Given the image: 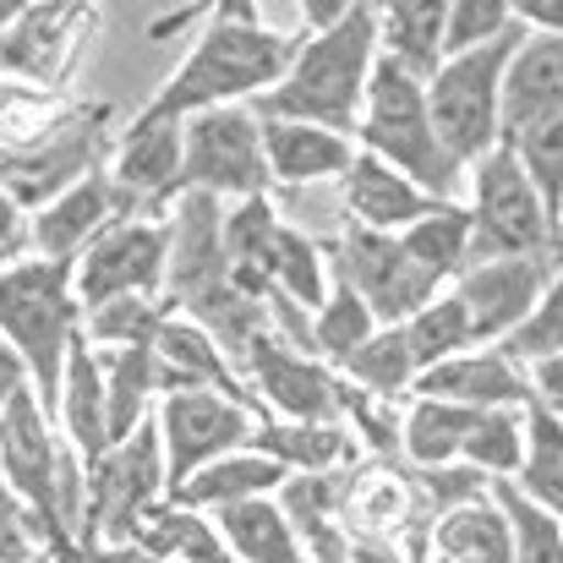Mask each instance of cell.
<instances>
[{"instance_id": "6", "label": "cell", "mask_w": 563, "mask_h": 563, "mask_svg": "<svg viewBox=\"0 0 563 563\" xmlns=\"http://www.w3.org/2000/svg\"><path fill=\"white\" fill-rule=\"evenodd\" d=\"M526 33L531 27L509 22L498 38L460 49V55H443L421 82L432 137L460 170L471 159H482L487 148H498V82H504V66H509V55Z\"/></svg>"}, {"instance_id": "10", "label": "cell", "mask_w": 563, "mask_h": 563, "mask_svg": "<svg viewBox=\"0 0 563 563\" xmlns=\"http://www.w3.org/2000/svg\"><path fill=\"white\" fill-rule=\"evenodd\" d=\"M252 405L213 394V388H170L154 399V432H159V454H165V498L187 482L197 465L246 449L252 443Z\"/></svg>"}, {"instance_id": "8", "label": "cell", "mask_w": 563, "mask_h": 563, "mask_svg": "<svg viewBox=\"0 0 563 563\" xmlns=\"http://www.w3.org/2000/svg\"><path fill=\"white\" fill-rule=\"evenodd\" d=\"M471 252L465 263L487 257H559V219L542 208L520 159L498 143L471 159Z\"/></svg>"}, {"instance_id": "30", "label": "cell", "mask_w": 563, "mask_h": 563, "mask_svg": "<svg viewBox=\"0 0 563 563\" xmlns=\"http://www.w3.org/2000/svg\"><path fill=\"white\" fill-rule=\"evenodd\" d=\"M71 11H77V5H66V0H38L27 16H16V22L0 33V66L16 71V77L49 82V77L66 66V55H71V44H66Z\"/></svg>"}, {"instance_id": "40", "label": "cell", "mask_w": 563, "mask_h": 563, "mask_svg": "<svg viewBox=\"0 0 563 563\" xmlns=\"http://www.w3.org/2000/svg\"><path fill=\"white\" fill-rule=\"evenodd\" d=\"M373 312L356 301V290L351 285H329V296H323V307L307 318V351L323 362V367H340L367 334H373Z\"/></svg>"}, {"instance_id": "36", "label": "cell", "mask_w": 563, "mask_h": 563, "mask_svg": "<svg viewBox=\"0 0 563 563\" xmlns=\"http://www.w3.org/2000/svg\"><path fill=\"white\" fill-rule=\"evenodd\" d=\"M268 296H279L290 307H307V312H318L323 296H329V257H323V246L307 241L301 230H290L285 219H279L274 257H268Z\"/></svg>"}, {"instance_id": "24", "label": "cell", "mask_w": 563, "mask_h": 563, "mask_svg": "<svg viewBox=\"0 0 563 563\" xmlns=\"http://www.w3.org/2000/svg\"><path fill=\"white\" fill-rule=\"evenodd\" d=\"M285 476H290V471H285L279 460H268L263 449H252V443H246V449H230V454H219V460L197 465L187 482L170 493V504L197 509V515H213V509L241 504V498H268Z\"/></svg>"}, {"instance_id": "20", "label": "cell", "mask_w": 563, "mask_h": 563, "mask_svg": "<svg viewBox=\"0 0 563 563\" xmlns=\"http://www.w3.org/2000/svg\"><path fill=\"white\" fill-rule=\"evenodd\" d=\"M148 345H154V362H159V394H170V388H213V394H230V399L252 405L246 388H241V377H235V367L213 345V334L202 323H191L187 312L170 307L159 318V329H154Z\"/></svg>"}, {"instance_id": "46", "label": "cell", "mask_w": 563, "mask_h": 563, "mask_svg": "<svg viewBox=\"0 0 563 563\" xmlns=\"http://www.w3.org/2000/svg\"><path fill=\"white\" fill-rule=\"evenodd\" d=\"M44 553H49V548H44L33 515H27L22 498L0 482V563H33V559H44Z\"/></svg>"}, {"instance_id": "22", "label": "cell", "mask_w": 563, "mask_h": 563, "mask_svg": "<svg viewBox=\"0 0 563 563\" xmlns=\"http://www.w3.org/2000/svg\"><path fill=\"white\" fill-rule=\"evenodd\" d=\"M340 191H345V213H351V224L377 230V235H399L405 224H416V219L438 202V197H427L421 187H410L399 170H388L383 159L362 154V148H356V159L345 165Z\"/></svg>"}, {"instance_id": "50", "label": "cell", "mask_w": 563, "mask_h": 563, "mask_svg": "<svg viewBox=\"0 0 563 563\" xmlns=\"http://www.w3.org/2000/svg\"><path fill=\"white\" fill-rule=\"evenodd\" d=\"M296 5H301V16H307V27L318 33V27H329V22H340V16H345V11H351L356 0H296Z\"/></svg>"}, {"instance_id": "37", "label": "cell", "mask_w": 563, "mask_h": 563, "mask_svg": "<svg viewBox=\"0 0 563 563\" xmlns=\"http://www.w3.org/2000/svg\"><path fill=\"white\" fill-rule=\"evenodd\" d=\"M487 498L504 515V537H509V563H563V526L553 509L531 504L526 493H515L504 476L487 482Z\"/></svg>"}, {"instance_id": "52", "label": "cell", "mask_w": 563, "mask_h": 563, "mask_svg": "<svg viewBox=\"0 0 563 563\" xmlns=\"http://www.w3.org/2000/svg\"><path fill=\"white\" fill-rule=\"evenodd\" d=\"M22 383H27V377H22V362H16V356L0 345V405H5V399H11Z\"/></svg>"}, {"instance_id": "41", "label": "cell", "mask_w": 563, "mask_h": 563, "mask_svg": "<svg viewBox=\"0 0 563 563\" xmlns=\"http://www.w3.org/2000/svg\"><path fill=\"white\" fill-rule=\"evenodd\" d=\"M526 405H493L476 410L465 438H460V465L482 471V476H515L520 465V432H526Z\"/></svg>"}, {"instance_id": "48", "label": "cell", "mask_w": 563, "mask_h": 563, "mask_svg": "<svg viewBox=\"0 0 563 563\" xmlns=\"http://www.w3.org/2000/svg\"><path fill=\"white\" fill-rule=\"evenodd\" d=\"M509 22L531 27V33H559L563 27V0H504Z\"/></svg>"}, {"instance_id": "51", "label": "cell", "mask_w": 563, "mask_h": 563, "mask_svg": "<svg viewBox=\"0 0 563 563\" xmlns=\"http://www.w3.org/2000/svg\"><path fill=\"white\" fill-rule=\"evenodd\" d=\"M82 563H165V559L143 553L137 542H115V548H93V553H82Z\"/></svg>"}, {"instance_id": "34", "label": "cell", "mask_w": 563, "mask_h": 563, "mask_svg": "<svg viewBox=\"0 0 563 563\" xmlns=\"http://www.w3.org/2000/svg\"><path fill=\"white\" fill-rule=\"evenodd\" d=\"M399 246H405V257H416L438 285L454 279V274L465 268V252H471V213H465V202H432L416 224L399 230Z\"/></svg>"}, {"instance_id": "11", "label": "cell", "mask_w": 563, "mask_h": 563, "mask_svg": "<svg viewBox=\"0 0 563 563\" xmlns=\"http://www.w3.org/2000/svg\"><path fill=\"white\" fill-rule=\"evenodd\" d=\"M165 252H170V230L159 219L126 213L115 219L104 235H93L77 257H71V296L77 307H99L115 296H159L165 290Z\"/></svg>"}, {"instance_id": "7", "label": "cell", "mask_w": 563, "mask_h": 563, "mask_svg": "<svg viewBox=\"0 0 563 563\" xmlns=\"http://www.w3.org/2000/svg\"><path fill=\"white\" fill-rule=\"evenodd\" d=\"M165 504V454L154 416L132 427L121 443H110L88 471H82V520H77V553L132 542L137 520Z\"/></svg>"}, {"instance_id": "15", "label": "cell", "mask_w": 563, "mask_h": 563, "mask_svg": "<svg viewBox=\"0 0 563 563\" xmlns=\"http://www.w3.org/2000/svg\"><path fill=\"white\" fill-rule=\"evenodd\" d=\"M126 213H143L126 191L104 176V165H93L88 176H77L66 191H55L49 202H38L33 224H27V241L38 257H55V263H71L93 235H104L115 219Z\"/></svg>"}, {"instance_id": "1", "label": "cell", "mask_w": 563, "mask_h": 563, "mask_svg": "<svg viewBox=\"0 0 563 563\" xmlns=\"http://www.w3.org/2000/svg\"><path fill=\"white\" fill-rule=\"evenodd\" d=\"M377 60V5L373 0H356L340 22L318 27L312 38L296 44L285 77L252 99L246 110L252 115H274V121H312V126H329V132H356V115H362V93H367V77H373Z\"/></svg>"}, {"instance_id": "23", "label": "cell", "mask_w": 563, "mask_h": 563, "mask_svg": "<svg viewBox=\"0 0 563 563\" xmlns=\"http://www.w3.org/2000/svg\"><path fill=\"white\" fill-rule=\"evenodd\" d=\"M274 504L285 509V526L301 548V563H345V526H340V493L334 476H301L290 471L274 487Z\"/></svg>"}, {"instance_id": "26", "label": "cell", "mask_w": 563, "mask_h": 563, "mask_svg": "<svg viewBox=\"0 0 563 563\" xmlns=\"http://www.w3.org/2000/svg\"><path fill=\"white\" fill-rule=\"evenodd\" d=\"M493 482V476H487ZM432 559L438 563H509V537H504V515L498 504L482 493L449 504L432 515Z\"/></svg>"}, {"instance_id": "4", "label": "cell", "mask_w": 563, "mask_h": 563, "mask_svg": "<svg viewBox=\"0 0 563 563\" xmlns=\"http://www.w3.org/2000/svg\"><path fill=\"white\" fill-rule=\"evenodd\" d=\"M82 334V307L71 296V263L16 252L0 268V345L22 362L27 394L55 421V394L71 340Z\"/></svg>"}, {"instance_id": "2", "label": "cell", "mask_w": 563, "mask_h": 563, "mask_svg": "<svg viewBox=\"0 0 563 563\" xmlns=\"http://www.w3.org/2000/svg\"><path fill=\"white\" fill-rule=\"evenodd\" d=\"M0 482L33 515L55 563H82L77 520H82V460L66 449L55 421L38 410L27 383L0 405Z\"/></svg>"}, {"instance_id": "54", "label": "cell", "mask_w": 563, "mask_h": 563, "mask_svg": "<svg viewBox=\"0 0 563 563\" xmlns=\"http://www.w3.org/2000/svg\"><path fill=\"white\" fill-rule=\"evenodd\" d=\"M33 5H38V0H0V33H5V27H11L16 16H27Z\"/></svg>"}, {"instance_id": "17", "label": "cell", "mask_w": 563, "mask_h": 563, "mask_svg": "<svg viewBox=\"0 0 563 563\" xmlns=\"http://www.w3.org/2000/svg\"><path fill=\"white\" fill-rule=\"evenodd\" d=\"M257 137H263L268 181H279V187L340 181L345 165L356 159V137L329 132V126H312V121H274V115H257Z\"/></svg>"}, {"instance_id": "19", "label": "cell", "mask_w": 563, "mask_h": 563, "mask_svg": "<svg viewBox=\"0 0 563 563\" xmlns=\"http://www.w3.org/2000/svg\"><path fill=\"white\" fill-rule=\"evenodd\" d=\"M410 388L421 399H449V405H465V410H493V405H526L531 399L526 367H515L493 345H471V351H460V356L416 373Z\"/></svg>"}, {"instance_id": "29", "label": "cell", "mask_w": 563, "mask_h": 563, "mask_svg": "<svg viewBox=\"0 0 563 563\" xmlns=\"http://www.w3.org/2000/svg\"><path fill=\"white\" fill-rule=\"evenodd\" d=\"M252 449H263L285 471L329 476L334 465L351 460V427L345 421H257L252 427Z\"/></svg>"}, {"instance_id": "28", "label": "cell", "mask_w": 563, "mask_h": 563, "mask_svg": "<svg viewBox=\"0 0 563 563\" xmlns=\"http://www.w3.org/2000/svg\"><path fill=\"white\" fill-rule=\"evenodd\" d=\"M526 432H520V465L515 476H504L515 493H526L531 504L563 515V416L526 399Z\"/></svg>"}, {"instance_id": "56", "label": "cell", "mask_w": 563, "mask_h": 563, "mask_svg": "<svg viewBox=\"0 0 563 563\" xmlns=\"http://www.w3.org/2000/svg\"><path fill=\"white\" fill-rule=\"evenodd\" d=\"M33 563H55V559H49V553H44V559H33Z\"/></svg>"}, {"instance_id": "12", "label": "cell", "mask_w": 563, "mask_h": 563, "mask_svg": "<svg viewBox=\"0 0 563 563\" xmlns=\"http://www.w3.org/2000/svg\"><path fill=\"white\" fill-rule=\"evenodd\" d=\"M329 268L340 285L356 290V301L373 312V323H405L416 307H427L443 290L416 257H405L399 235H377L362 224H345Z\"/></svg>"}, {"instance_id": "14", "label": "cell", "mask_w": 563, "mask_h": 563, "mask_svg": "<svg viewBox=\"0 0 563 563\" xmlns=\"http://www.w3.org/2000/svg\"><path fill=\"white\" fill-rule=\"evenodd\" d=\"M241 367L252 373L274 421H340V373L285 345L268 323L241 345Z\"/></svg>"}, {"instance_id": "49", "label": "cell", "mask_w": 563, "mask_h": 563, "mask_svg": "<svg viewBox=\"0 0 563 563\" xmlns=\"http://www.w3.org/2000/svg\"><path fill=\"white\" fill-rule=\"evenodd\" d=\"M27 241V213L0 191V246H22Z\"/></svg>"}, {"instance_id": "33", "label": "cell", "mask_w": 563, "mask_h": 563, "mask_svg": "<svg viewBox=\"0 0 563 563\" xmlns=\"http://www.w3.org/2000/svg\"><path fill=\"white\" fill-rule=\"evenodd\" d=\"M416 504H421L416 482H405V476H399V471H388V465L362 471V476L340 493L345 520H351L367 542H388L394 531H405V526L416 520Z\"/></svg>"}, {"instance_id": "39", "label": "cell", "mask_w": 563, "mask_h": 563, "mask_svg": "<svg viewBox=\"0 0 563 563\" xmlns=\"http://www.w3.org/2000/svg\"><path fill=\"white\" fill-rule=\"evenodd\" d=\"M399 334H405V351H410L416 373H427V367H438V362H449V356L471 351L465 307H460L454 296H443V290H438L427 307H416V312L399 323Z\"/></svg>"}, {"instance_id": "38", "label": "cell", "mask_w": 563, "mask_h": 563, "mask_svg": "<svg viewBox=\"0 0 563 563\" xmlns=\"http://www.w3.org/2000/svg\"><path fill=\"white\" fill-rule=\"evenodd\" d=\"M334 373L345 377L351 388H362V394L394 399V394H405V388L416 383V362H410V351H405L399 323H377L373 334H367Z\"/></svg>"}, {"instance_id": "27", "label": "cell", "mask_w": 563, "mask_h": 563, "mask_svg": "<svg viewBox=\"0 0 563 563\" xmlns=\"http://www.w3.org/2000/svg\"><path fill=\"white\" fill-rule=\"evenodd\" d=\"M224 553L235 563H301V548L285 526V509L268 498H241V504H224L208 515Z\"/></svg>"}, {"instance_id": "9", "label": "cell", "mask_w": 563, "mask_h": 563, "mask_svg": "<svg viewBox=\"0 0 563 563\" xmlns=\"http://www.w3.org/2000/svg\"><path fill=\"white\" fill-rule=\"evenodd\" d=\"M268 165H263V137L257 115L246 104L202 110L181 121V191L208 197H268Z\"/></svg>"}, {"instance_id": "18", "label": "cell", "mask_w": 563, "mask_h": 563, "mask_svg": "<svg viewBox=\"0 0 563 563\" xmlns=\"http://www.w3.org/2000/svg\"><path fill=\"white\" fill-rule=\"evenodd\" d=\"M55 432L66 449L82 460V471L110 449V399H104V362L99 351L77 334L60 367V394H55Z\"/></svg>"}, {"instance_id": "55", "label": "cell", "mask_w": 563, "mask_h": 563, "mask_svg": "<svg viewBox=\"0 0 563 563\" xmlns=\"http://www.w3.org/2000/svg\"><path fill=\"white\" fill-rule=\"evenodd\" d=\"M16 252H22V246H0V268H5V263H11Z\"/></svg>"}, {"instance_id": "45", "label": "cell", "mask_w": 563, "mask_h": 563, "mask_svg": "<svg viewBox=\"0 0 563 563\" xmlns=\"http://www.w3.org/2000/svg\"><path fill=\"white\" fill-rule=\"evenodd\" d=\"M509 27V5L504 0H449V22H443V55L476 49L487 38H498Z\"/></svg>"}, {"instance_id": "43", "label": "cell", "mask_w": 563, "mask_h": 563, "mask_svg": "<svg viewBox=\"0 0 563 563\" xmlns=\"http://www.w3.org/2000/svg\"><path fill=\"white\" fill-rule=\"evenodd\" d=\"M165 312H170V301H159V296H115V301H99L82 312V340L99 351L148 345Z\"/></svg>"}, {"instance_id": "13", "label": "cell", "mask_w": 563, "mask_h": 563, "mask_svg": "<svg viewBox=\"0 0 563 563\" xmlns=\"http://www.w3.org/2000/svg\"><path fill=\"white\" fill-rule=\"evenodd\" d=\"M553 279H559V257H487V263H465L449 296L465 307L471 345H498Z\"/></svg>"}, {"instance_id": "3", "label": "cell", "mask_w": 563, "mask_h": 563, "mask_svg": "<svg viewBox=\"0 0 563 563\" xmlns=\"http://www.w3.org/2000/svg\"><path fill=\"white\" fill-rule=\"evenodd\" d=\"M296 55V38L263 27V22H208V33L187 49V60L176 66V77L148 99V121H187L202 110H224V104H252L263 99L285 66Z\"/></svg>"}, {"instance_id": "5", "label": "cell", "mask_w": 563, "mask_h": 563, "mask_svg": "<svg viewBox=\"0 0 563 563\" xmlns=\"http://www.w3.org/2000/svg\"><path fill=\"white\" fill-rule=\"evenodd\" d=\"M362 137V154L383 159L388 170H399L410 187H421L438 202H460V181L465 170L438 148L432 137V121H427V99H421V77H410L405 66H394L388 55L373 60V77H367V93H362V115H356V132Z\"/></svg>"}, {"instance_id": "25", "label": "cell", "mask_w": 563, "mask_h": 563, "mask_svg": "<svg viewBox=\"0 0 563 563\" xmlns=\"http://www.w3.org/2000/svg\"><path fill=\"white\" fill-rule=\"evenodd\" d=\"M377 5V55L405 66L427 82V71L443 60V22L449 0H373Z\"/></svg>"}, {"instance_id": "21", "label": "cell", "mask_w": 563, "mask_h": 563, "mask_svg": "<svg viewBox=\"0 0 563 563\" xmlns=\"http://www.w3.org/2000/svg\"><path fill=\"white\" fill-rule=\"evenodd\" d=\"M104 176L126 191L137 208L148 197H176L181 191V121H148V115H137L121 132L115 159H110Z\"/></svg>"}, {"instance_id": "44", "label": "cell", "mask_w": 563, "mask_h": 563, "mask_svg": "<svg viewBox=\"0 0 563 563\" xmlns=\"http://www.w3.org/2000/svg\"><path fill=\"white\" fill-rule=\"evenodd\" d=\"M498 356H509L515 367H526V362H542V356H563V279H553L542 296H537V307L493 345Z\"/></svg>"}, {"instance_id": "35", "label": "cell", "mask_w": 563, "mask_h": 563, "mask_svg": "<svg viewBox=\"0 0 563 563\" xmlns=\"http://www.w3.org/2000/svg\"><path fill=\"white\" fill-rule=\"evenodd\" d=\"M476 410L465 405H449V399H421L399 416V449L416 471H432V465H460V438L471 427Z\"/></svg>"}, {"instance_id": "42", "label": "cell", "mask_w": 563, "mask_h": 563, "mask_svg": "<svg viewBox=\"0 0 563 563\" xmlns=\"http://www.w3.org/2000/svg\"><path fill=\"white\" fill-rule=\"evenodd\" d=\"M504 148L520 159V170L531 176V187H537V197H542V208L559 219L563 213V110L542 115V121H531V126H520Z\"/></svg>"}, {"instance_id": "31", "label": "cell", "mask_w": 563, "mask_h": 563, "mask_svg": "<svg viewBox=\"0 0 563 563\" xmlns=\"http://www.w3.org/2000/svg\"><path fill=\"white\" fill-rule=\"evenodd\" d=\"M99 351V345H93ZM104 362V399H110V443H121L132 427H143L154 416L159 399V362L154 345H121V351H99Z\"/></svg>"}, {"instance_id": "53", "label": "cell", "mask_w": 563, "mask_h": 563, "mask_svg": "<svg viewBox=\"0 0 563 563\" xmlns=\"http://www.w3.org/2000/svg\"><path fill=\"white\" fill-rule=\"evenodd\" d=\"M219 22H257V0H213Z\"/></svg>"}, {"instance_id": "47", "label": "cell", "mask_w": 563, "mask_h": 563, "mask_svg": "<svg viewBox=\"0 0 563 563\" xmlns=\"http://www.w3.org/2000/svg\"><path fill=\"white\" fill-rule=\"evenodd\" d=\"M526 388L537 405L559 410L563 416V356H542V362H526Z\"/></svg>"}, {"instance_id": "16", "label": "cell", "mask_w": 563, "mask_h": 563, "mask_svg": "<svg viewBox=\"0 0 563 563\" xmlns=\"http://www.w3.org/2000/svg\"><path fill=\"white\" fill-rule=\"evenodd\" d=\"M553 110H563V38L526 33L498 82V143H509L520 126H531Z\"/></svg>"}, {"instance_id": "32", "label": "cell", "mask_w": 563, "mask_h": 563, "mask_svg": "<svg viewBox=\"0 0 563 563\" xmlns=\"http://www.w3.org/2000/svg\"><path fill=\"white\" fill-rule=\"evenodd\" d=\"M132 542H137L143 553L165 559V563H235L230 553H224V542H219L213 520H208V515H197V509L170 504V498H165V504H154V509L137 520Z\"/></svg>"}]
</instances>
